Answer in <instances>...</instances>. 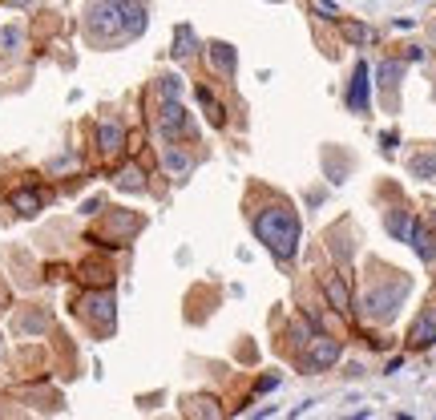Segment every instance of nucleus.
Here are the masks:
<instances>
[{"instance_id":"obj_1","label":"nucleus","mask_w":436,"mask_h":420,"mask_svg":"<svg viewBox=\"0 0 436 420\" xmlns=\"http://www.w3.org/2000/svg\"><path fill=\"white\" fill-rule=\"evenodd\" d=\"M250 226H255V238L279 263L295 259V251H299V214L287 206V198H279L271 206H259L250 214Z\"/></svg>"},{"instance_id":"obj_2","label":"nucleus","mask_w":436,"mask_h":420,"mask_svg":"<svg viewBox=\"0 0 436 420\" xmlns=\"http://www.w3.org/2000/svg\"><path fill=\"white\" fill-rule=\"evenodd\" d=\"M85 28L93 41H129L146 28V4L142 0H97L89 9Z\"/></svg>"},{"instance_id":"obj_3","label":"nucleus","mask_w":436,"mask_h":420,"mask_svg":"<svg viewBox=\"0 0 436 420\" xmlns=\"http://www.w3.org/2000/svg\"><path fill=\"white\" fill-rule=\"evenodd\" d=\"M412 291V279H404V275L392 271V279H376L372 287H368V295H363V315L372 323H388L396 320L400 303H404V295Z\"/></svg>"},{"instance_id":"obj_4","label":"nucleus","mask_w":436,"mask_h":420,"mask_svg":"<svg viewBox=\"0 0 436 420\" xmlns=\"http://www.w3.org/2000/svg\"><path fill=\"white\" fill-rule=\"evenodd\" d=\"M158 130H162L166 142H178V137H194V117L182 101H162V113H158Z\"/></svg>"},{"instance_id":"obj_5","label":"nucleus","mask_w":436,"mask_h":420,"mask_svg":"<svg viewBox=\"0 0 436 420\" xmlns=\"http://www.w3.org/2000/svg\"><path fill=\"white\" fill-rule=\"evenodd\" d=\"M339 356H344V344H339L336 335H315V340H307L303 368H307V372H327Z\"/></svg>"},{"instance_id":"obj_6","label":"nucleus","mask_w":436,"mask_h":420,"mask_svg":"<svg viewBox=\"0 0 436 420\" xmlns=\"http://www.w3.org/2000/svg\"><path fill=\"white\" fill-rule=\"evenodd\" d=\"M81 315L93 320L97 327H113V320H117V303H113L110 291H93V295L81 299Z\"/></svg>"},{"instance_id":"obj_7","label":"nucleus","mask_w":436,"mask_h":420,"mask_svg":"<svg viewBox=\"0 0 436 420\" xmlns=\"http://www.w3.org/2000/svg\"><path fill=\"white\" fill-rule=\"evenodd\" d=\"M368 61H356V69H351V85H348V110L351 113H368Z\"/></svg>"},{"instance_id":"obj_8","label":"nucleus","mask_w":436,"mask_h":420,"mask_svg":"<svg viewBox=\"0 0 436 420\" xmlns=\"http://www.w3.org/2000/svg\"><path fill=\"white\" fill-rule=\"evenodd\" d=\"M206 61H211V69H214V73L235 77L238 49H235V45H226V41H214V45H206Z\"/></svg>"},{"instance_id":"obj_9","label":"nucleus","mask_w":436,"mask_h":420,"mask_svg":"<svg viewBox=\"0 0 436 420\" xmlns=\"http://www.w3.org/2000/svg\"><path fill=\"white\" fill-rule=\"evenodd\" d=\"M324 291H327V303H331V311H339V315H348V311H351V291H348V279H344V275H324Z\"/></svg>"},{"instance_id":"obj_10","label":"nucleus","mask_w":436,"mask_h":420,"mask_svg":"<svg viewBox=\"0 0 436 420\" xmlns=\"http://www.w3.org/2000/svg\"><path fill=\"white\" fill-rule=\"evenodd\" d=\"M408 243H412V251H416V255H420L424 263H432V259H436V235H432V231H428V226L420 223V219H412Z\"/></svg>"},{"instance_id":"obj_11","label":"nucleus","mask_w":436,"mask_h":420,"mask_svg":"<svg viewBox=\"0 0 436 420\" xmlns=\"http://www.w3.org/2000/svg\"><path fill=\"white\" fill-rule=\"evenodd\" d=\"M432 340H436V308H424V311H420V320L412 323L408 344H412V347H428Z\"/></svg>"},{"instance_id":"obj_12","label":"nucleus","mask_w":436,"mask_h":420,"mask_svg":"<svg viewBox=\"0 0 436 420\" xmlns=\"http://www.w3.org/2000/svg\"><path fill=\"white\" fill-rule=\"evenodd\" d=\"M162 166H166V174H170V178H190V170H194V158H190V154H182V149L170 142V146L162 149Z\"/></svg>"},{"instance_id":"obj_13","label":"nucleus","mask_w":436,"mask_h":420,"mask_svg":"<svg viewBox=\"0 0 436 420\" xmlns=\"http://www.w3.org/2000/svg\"><path fill=\"white\" fill-rule=\"evenodd\" d=\"M122 146H125L122 122H101L97 125V149H101V154H117Z\"/></svg>"},{"instance_id":"obj_14","label":"nucleus","mask_w":436,"mask_h":420,"mask_svg":"<svg viewBox=\"0 0 436 420\" xmlns=\"http://www.w3.org/2000/svg\"><path fill=\"white\" fill-rule=\"evenodd\" d=\"M384 226H388V235H392V238H400V243H408L412 214H408V210H388V214H384Z\"/></svg>"},{"instance_id":"obj_15","label":"nucleus","mask_w":436,"mask_h":420,"mask_svg":"<svg viewBox=\"0 0 436 420\" xmlns=\"http://www.w3.org/2000/svg\"><path fill=\"white\" fill-rule=\"evenodd\" d=\"M400 77H404V65L400 61H380L376 65V85L380 89H396Z\"/></svg>"},{"instance_id":"obj_16","label":"nucleus","mask_w":436,"mask_h":420,"mask_svg":"<svg viewBox=\"0 0 436 420\" xmlns=\"http://www.w3.org/2000/svg\"><path fill=\"white\" fill-rule=\"evenodd\" d=\"M45 327H49V315H45V311H28V315H16V332L21 335H37V332H45Z\"/></svg>"},{"instance_id":"obj_17","label":"nucleus","mask_w":436,"mask_h":420,"mask_svg":"<svg viewBox=\"0 0 436 420\" xmlns=\"http://www.w3.org/2000/svg\"><path fill=\"white\" fill-rule=\"evenodd\" d=\"M182 412H186V416H218V400H211V396H194V400L182 404Z\"/></svg>"},{"instance_id":"obj_18","label":"nucleus","mask_w":436,"mask_h":420,"mask_svg":"<svg viewBox=\"0 0 436 420\" xmlns=\"http://www.w3.org/2000/svg\"><path fill=\"white\" fill-rule=\"evenodd\" d=\"M198 101L206 105V117H211V125H226V110H223V101H214V93L206 85L198 89Z\"/></svg>"},{"instance_id":"obj_19","label":"nucleus","mask_w":436,"mask_h":420,"mask_svg":"<svg viewBox=\"0 0 436 420\" xmlns=\"http://www.w3.org/2000/svg\"><path fill=\"white\" fill-rule=\"evenodd\" d=\"M174 57H178V61L194 57V28H190V25H182L174 33Z\"/></svg>"},{"instance_id":"obj_20","label":"nucleus","mask_w":436,"mask_h":420,"mask_svg":"<svg viewBox=\"0 0 436 420\" xmlns=\"http://www.w3.org/2000/svg\"><path fill=\"white\" fill-rule=\"evenodd\" d=\"M13 206L21 210V214H37V210H41V194H37V190H28V186H25V190H13Z\"/></svg>"},{"instance_id":"obj_21","label":"nucleus","mask_w":436,"mask_h":420,"mask_svg":"<svg viewBox=\"0 0 436 420\" xmlns=\"http://www.w3.org/2000/svg\"><path fill=\"white\" fill-rule=\"evenodd\" d=\"M408 170L416 174V178H436V154H416V158L408 162Z\"/></svg>"},{"instance_id":"obj_22","label":"nucleus","mask_w":436,"mask_h":420,"mask_svg":"<svg viewBox=\"0 0 436 420\" xmlns=\"http://www.w3.org/2000/svg\"><path fill=\"white\" fill-rule=\"evenodd\" d=\"M158 93H162V101H182V77L166 73L162 81H158Z\"/></svg>"},{"instance_id":"obj_23","label":"nucleus","mask_w":436,"mask_h":420,"mask_svg":"<svg viewBox=\"0 0 436 420\" xmlns=\"http://www.w3.org/2000/svg\"><path fill=\"white\" fill-rule=\"evenodd\" d=\"M344 37H348L351 45H368V41H372V28L360 25V21H344Z\"/></svg>"},{"instance_id":"obj_24","label":"nucleus","mask_w":436,"mask_h":420,"mask_svg":"<svg viewBox=\"0 0 436 420\" xmlns=\"http://www.w3.org/2000/svg\"><path fill=\"white\" fill-rule=\"evenodd\" d=\"M142 178H146V174L137 170V166H125V170L117 174V186H122V190H146V182H142Z\"/></svg>"},{"instance_id":"obj_25","label":"nucleus","mask_w":436,"mask_h":420,"mask_svg":"<svg viewBox=\"0 0 436 420\" xmlns=\"http://www.w3.org/2000/svg\"><path fill=\"white\" fill-rule=\"evenodd\" d=\"M307 4H312V13H319L324 21H339V9L331 0H307Z\"/></svg>"},{"instance_id":"obj_26","label":"nucleus","mask_w":436,"mask_h":420,"mask_svg":"<svg viewBox=\"0 0 436 420\" xmlns=\"http://www.w3.org/2000/svg\"><path fill=\"white\" fill-rule=\"evenodd\" d=\"M0 41H4V49H16V45H21V28L9 25L4 33H0Z\"/></svg>"},{"instance_id":"obj_27","label":"nucleus","mask_w":436,"mask_h":420,"mask_svg":"<svg viewBox=\"0 0 436 420\" xmlns=\"http://www.w3.org/2000/svg\"><path fill=\"white\" fill-rule=\"evenodd\" d=\"M271 388H279V372H271V376H259V380H255V392H271Z\"/></svg>"},{"instance_id":"obj_28","label":"nucleus","mask_w":436,"mask_h":420,"mask_svg":"<svg viewBox=\"0 0 436 420\" xmlns=\"http://www.w3.org/2000/svg\"><path fill=\"white\" fill-rule=\"evenodd\" d=\"M271 4H283V0H271Z\"/></svg>"}]
</instances>
